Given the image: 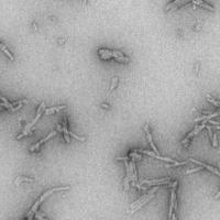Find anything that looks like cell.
Instances as JSON below:
<instances>
[{
    "label": "cell",
    "instance_id": "6da1fadb",
    "mask_svg": "<svg viewBox=\"0 0 220 220\" xmlns=\"http://www.w3.org/2000/svg\"><path fill=\"white\" fill-rule=\"evenodd\" d=\"M44 110H45V102H41V105L39 106L38 110H37V116H35V118L33 119V121H32V122H30L29 125H26V126H25L23 132H22V133H20L19 135L17 137V139H18V140H20V139L23 138V137H25V135L32 134V131H31L32 127L34 126L35 123H37V121L40 119V117H41V116H42V113L44 112Z\"/></svg>",
    "mask_w": 220,
    "mask_h": 220
},
{
    "label": "cell",
    "instance_id": "7a4b0ae2",
    "mask_svg": "<svg viewBox=\"0 0 220 220\" xmlns=\"http://www.w3.org/2000/svg\"><path fill=\"white\" fill-rule=\"evenodd\" d=\"M178 182L175 181L173 183V188L171 190V202H170V214L169 219H175V213L177 210V199H176V189H177Z\"/></svg>",
    "mask_w": 220,
    "mask_h": 220
},
{
    "label": "cell",
    "instance_id": "3957f363",
    "mask_svg": "<svg viewBox=\"0 0 220 220\" xmlns=\"http://www.w3.org/2000/svg\"><path fill=\"white\" fill-rule=\"evenodd\" d=\"M204 128H206V123H205V121L201 123L200 126L195 127V129H194L192 132H189L188 134L186 135V138L184 139V140H182V144L184 145V146H186V148H188L189 142H190V139L193 138L194 135H196V134H198V133H199V132H200Z\"/></svg>",
    "mask_w": 220,
    "mask_h": 220
},
{
    "label": "cell",
    "instance_id": "277c9868",
    "mask_svg": "<svg viewBox=\"0 0 220 220\" xmlns=\"http://www.w3.org/2000/svg\"><path fill=\"white\" fill-rule=\"evenodd\" d=\"M171 183V178L170 177H166V178H161V179H152V181H142L141 182V185H150V186H153V185H164V184H170Z\"/></svg>",
    "mask_w": 220,
    "mask_h": 220
},
{
    "label": "cell",
    "instance_id": "5b68a950",
    "mask_svg": "<svg viewBox=\"0 0 220 220\" xmlns=\"http://www.w3.org/2000/svg\"><path fill=\"white\" fill-rule=\"evenodd\" d=\"M68 189H70V187L69 186H64V187H55V188H52V189H49V190H46L45 193H44L43 195L41 196L40 198H39L38 200L40 201V202H43V200L46 198V197H49L50 195H52L53 193H55V192H61V190H68Z\"/></svg>",
    "mask_w": 220,
    "mask_h": 220
},
{
    "label": "cell",
    "instance_id": "8992f818",
    "mask_svg": "<svg viewBox=\"0 0 220 220\" xmlns=\"http://www.w3.org/2000/svg\"><path fill=\"white\" fill-rule=\"evenodd\" d=\"M56 133H57L56 131H52V132H51V133H50V134H47V135H46V137H45V138H44V139H42L41 141H39L38 143H35V144H34V145H32L31 148L29 149V150H30V152H35V151H38V150H39V148H40V145H41V144H43L44 142H46L47 140H50V139L52 138V137H54V135H56Z\"/></svg>",
    "mask_w": 220,
    "mask_h": 220
},
{
    "label": "cell",
    "instance_id": "52a82bcc",
    "mask_svg": "<svg viewBox=\"0 0 220 220\" xmlns=\"http://www.w3.org/2000/svg\"><path fill=\"white\" fill-rule=\"evenodd\" d=\"M143 129H144L145 133H146V137H148V140H149V142H150V145H151V148L153 149V151L155 152L156 154H160V151L157 150L156 145L154 144V142H153V138H152V134L151 132H150V128H149V125L146 123L144 127H143Z\"/></svg>",
    "mask_w": 220,
    "mask_h": 220
},
{
    "label": "cell",
    "instance_id": "ba28073f",
    "mask_svg": "<svg viewBox=\"0 0 220 220\" xmlns=\"http://www.w3.org/2000/svg\"><path fill=\"white\" fill-rule=\"evenodd\" d=\"M189 161L193 162V163H196V164H198V165H200L201 167H204V169H207L208 171H210L211 173H214V174H216V175L220 176V171H218L217 169L213 167V166H210V165H208V164L202 163V162H200V161H197V160H194V158H190Z\"/></svg>",
    "mask_w": 220,
    "mask_h": 220
},
{
    "label": "cell",
    "instance_id": "9c48e42d",
    "mask_svg": "<svg viewBox=\"0 0 220 220\" xmlns=\"http://www.w3.org/2000/svg\"><path fill=\"white\" fill-rule=\"evenodd\" d=\"M125 164H126L127 175L126 178H125V182H123V186H125V190H128L129 189V181L132 179V171L130 169V166H129V161H126Z\"/></svg>",
    "mask_w": 220,
    "mask_h": 220
},
{
    "label": "cell",
    "instance_id": "30bf717a",
    "mask_svg": "<svg viewBox=\"0 0 220 220\" xmlns=\"http://www.w3.org/2000/svg\"><path fill=\"white\" fill-rule=\"evenodd\" d=\"M192 2L194 5H197V6L201 7V8H205L207 10H210V11H215V8L211 5H209L207 2H205L204 0H192Z\"/></svg>",
    "mask_w": 220,
    "mask_h": 220
},
{
    "label": "cell",
    "instance_id": "8fae6325",
    "mask_svg": "<svg viewBox=\"0 0 220 220\" xmlns=\"http://www.w3.org/2000/svg\"><path fill=\"white\" fill-rule=\"evenodd\" d=\"M129 166L132 171V181L135 183L138 181V171L135 169V162H134V158L131 157V161L129 162Z\"/></svg>",
    "mask_w": 220,
    "mask_h": 220
},
{
    "label": "cell",
    "instance_id": "7c38bea8",
    "mask_svg": "<svg viewBox=\"0 0 220 220\" xmlns=\"http://www.w3.org/2000/svg\"><path fill=\"white\" fill-rule=\"evenodd\" d=\"M63 133H64V139H65V141L69 143L70 142V139H69V131H68V128H67V119H66V117H64V122H63Z\"/></svg>",
    "mask_w": 220,
    "mask_h": 220
},
{
    "label": "cell",
    "instance_id": "4fadbf2b",
    "mask_svg": "<svg viewBox=\"0 0 220 220\" xmlns=\"http://www.w3.org/2000/svg\"><path fill=\"white\" fill-rule=\"evenodd\" d=\"M40 205H41V202H40L39 200H37L35 202H34V204H33V206L31 207V209H30V211H29V213H28V215H26V216H28V217H26L28 219H31L32 216L35 214V211H37V210L39 209V207H40Z\"/></svg>",
    "mask_w": 220,
    "mask_h": 220
},
{
    "label": "cell",
    "instance_id": "5bb4252c",
    "mask_svg": "<svg viewBox=\"0 0 220 220\" xmlns=\"http://www.w3.org/2000/svg\"><path fill=\"white\" fill-rule=\"evenodd\" d=\"M0 50L2 51V52H3L5 54H6L7 57H8V58H9L10 61H14V56L12 55V53H11L10 51L8 50V49H7V46L5 45V44L1 43V42H0Z\"/></svg>",
    "mask_w": 220,
    "mask_h": 220
},
{
    "label": "cell",
    "instance_id": "9a60e30c",
    "mask_svg": "<svg viewBox=\"0 0 220 220\" xmlns=\"http://www.w3.org/2000/svg\"><path fill=\"white\" fill-rule=\"evenodd\" d=\"M66 108V106H58V107H52L50 108V109H45L44 110V113L45 114H52V113H55V112H58L60 110H63V109H65Z\"/></svg>",
    "mask_w": 220,
    "mask_h": 220
},
{
    "label": "cell",
    "instance_id": "2e32d148",
    "mask_svg": "<svg viewBox=\"0 0 220 220\" xmlns=\"http://www.w3.org/2000/svg\"><path fill=\"white\" fill-rule=\"evenodd\" d=\"M215 117H220V111H218V112H215V113H211V114H208V116H202V117H199V118L195 119V122L202 121V120L211 119V118H215Z\"/></svg>",
    "mask_w": 220,
    "mask_h": 220
},
{
    "label": "cell",
    "instance_id": "e0dca14e",
    "mask_svg": "<svg viewBox=\"0 0 220 220\" xmlns=\"http://www.w3.org/2000/svg\"><path fill=\"white\" fill-rule=\"evenodd\" d=\"M183 0H174V1H172V2H170L167 6L165 7V12H170L171 11V9L173 8V7H175L177 3H179V2H182Z\"/></svg>",
    "mask_w": 220,
    "mask_h": 220
},
{
    "label": "cell",
    "instance_id": "ac0fdd59",
    "mask_svg": "<svg viewBox=\"0 0 220 220\" xmlns=\"http://www.w3.org/2000/svg\"><path fill=\"white\" fill-rule=\"evenodd\" d=\"M206 98H207V100L210 102V104H213L214 106H216V107H218V108H220V101H218V100H216L215 98H213L210 95H206Z\"/></svg>",
    "mask_w": 220,
    "mask_h": 220
},
{
    "label": "cell",
    "instance_id": "d6986e66",
    "mask_svg": "<svg viewBox=\"0 0 220 220\" xmlns=\"http://www.w3.org/2000/svg\"><path fill=\"white\" fill-rule=\"evenodd\" d=\"M116 61H118V62H121V63H128L129 62V57L128 56H119V55H116V56L113 57Z\"/></svg>",
    "mask_w": 220,
    "mask_h": 220
},
{
    "label": "cell",
    "instance_id": "ffe728a7",
    "mask_svg": "<svg viewBox=\"0 0 220 220\" xmlns=\"http://www.w3.org/2000/svg\"><path fill=\"white\" fill-rule=\"evenodd\" d=\"M0 100L2 101V102H5V104H6V106H7L6 108H8L9 110H10V109L13 107L12 102H9V101L7 100V98H5V97H3V96H2L1 94H0Z\"/></svg>",
    "mask_w": 220,
    "mask_h": 220
},
{
    "label": "cell",
    "instance_id": "44dd1931",
    "mask_svg": "<svg viewBox=\"0 0 220 220\" xmlns=\"http://www.w3.org/2000/svg\"><path fill=\"white\" fill-rule=\"evenodd\" d=\"M138 152L137 151H134V150H132L131 152H129V156H131L132 158H134V160H142V156L140 155V154H137Z\"/></svg>",
    "mask_w": 220,
    "mask_h": 220
},
{
    "label": "cell",
    "instance_id": "7402d4cb",
    "mask_svg": "<svg viewBox=\"0 0 220 220\" xmlns=\"http://www.w3.org/2000/svg\"><path fill=\"white\" fill-rule=\"evenodd\" d=\"M21 182H28V183H32L33 182V178H29V177H18L16 179V184H19Z\"/></svg>",
    "mask_w": 220,
    "mask_h": 220
},
{
    "label": "cell",
    "instance_id": "603a6c76",
    "mask_svg": "<svg viewBox=\"0 0 220 220\" xmlns=\"http://www.w3.org/2000/svg\"><path fill=\"white\" fill-rule=\"evenodd\" d=\"M117 85H118V77H113L112 82H111V86H110V88H109V90L112 91L113 89L117 87Z\"/></svg>",
    "mask_w": 220,
    "mask_h": 220
},
{
    "label": "cell",
    "instance_id": "cb8c5ba5",
    "mask_svg": "<svg viewBox=\"0 0 220 220\" xmlns=\"http://www.w3.org/2000/svg\"><path fill=\"white\" fill-rule=\"evenodd\" d=\"M185 164H187V161H184V162H174V163H172V164H169L167 166L169 167H174V166H181V165H185Z\"/></svg>",
    "mask_w": 220,
    "mask_h": 220
},
{
    "label": "cell",
    "instance_id": "d4e9b609",
    "mask_svg": "<svg viewBox=\"0 0 220 220\" xmlns=\"http://www.w3.org/2000/svg\"><path fill=\"white\" fill-rule=\"evenodd\" d=\"M69 135L73 137V138H75L76 140H78V141H85V140H86L84 137H79V135H77V134H75L74 132H72V131H69Z\"/></svg>",
    "mask_w": 220,
    "mask_h": 220
},
{
    "label": "cell",
    "instance_id": "484cf974",
    "mask_svg": "<svg viewBox=\"0 0 220 220\" xmlns=\"http://www.w3.org/2000/svg\"><path fill=\"white\" fill-rule=\"evenodd\" d=\"M116 160L117 161H129V160H131V156H129V155H127V156H119V157H116Z\"/></svg>",
    "mask_w": 220,
    "mask_h": 220
},
{
    "label": "cell",
    "instance_id": "4316f807",
    "mask_svg": "<svg viewBox=\"0 0 220 220\" xmlns=\"http://www.w3.org/2000/svg\"><path fill=\"white\" fill-rule=\"evenodd\" d=\"M213 145L215 148L218 146V142H217V134H213Z\"/></svg>",
    "mask_w": 220,
    "mask_h": 220
},
{
    "label": "cell",
    "instance_id": "83f0119b",
    "mask_svg": "<svg viewBox=\"0 0 220 220\" xmlns=\"http://www.w3.org/2000/svg\"><path fill=\"white\" fill-rule=\"evenodd\" d=\"M35 214H37V218L38 219H47L46 217H44V215L42 213H38V210L35 211Z\"/></svg>",
    "mask_w": 220,
    "mask_h": 220
},
{
    "label": "cell",
    "instance_id": "f1b7e54d",
    "mask_svg": "<svg viewBox=\"0 0 220 220\" xmlns=\"http://www.w3.org/2000/svg\"><path fill=\"white\" fill-rule=\"evenodd\" d=\"M202 167H201L200 165H199V167H196V169H193V170H189L186 172V174H190V173H194V172H197V171H200Z\"/></svg>",
    "mask_w": 220,
    "mask_h": 220
},
{
    "label": "cell",
    "instance_id": "f546056e",
    "mask_svg": "<svg viewBox=\"0 0 220 220\" xmlns=\"http://www.w3.org/2000/svg\"><path fill=\"white\" fill-rule=\"evenodd\" d=\"M100 57L102 60H110V58H112V56H110V55H107V54H99Z\"/></svg>",
    "mask_w": 220,
    "mask_h": 220
},
{
    "label": "cell",
    "instance_id": "4dcf8cb0",
    "mask_svg": "<svg viewBox=\"0 0 220 220\" xmlns=\"http://www.w3.org/2000/svg\"><path fill=\"white\" fill-rule=\"evenodd\" d=\"M101 106H102L104 108H108V107H109V106H108V105H106V104H102Z\"/></svg>",
    "mask_w": 220,
    "mask_h": 220
},
{
    "label": "cell",
    "instance_id": "1f68e13d",
    "mask_svg": "<svg viewBox=\"0 0 220 220\" xmlns=\"http://www.w3.org/2000/svg\"><path fill=\"white\" fill-rule=\"evenodd\" d=\"M1 110H2V107H0V111H1Z\"/></svg>",
    "mask_w": 220,
    "mask_h": 220
}]
</instances>
